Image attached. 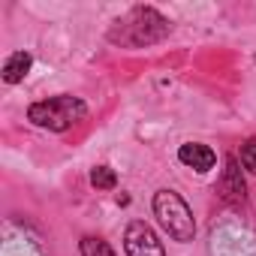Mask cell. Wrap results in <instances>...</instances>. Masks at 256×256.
<instances>
[{
	"instance_id": "ba28073f",
	"label": "cell",
	"mask_w": 256,
	"mask_h": 256,
	"mask_svg": "<svg viewBox=\"0 0 256 256\" xmlns=\"http://www.w3.org/2000/svg\"><path fill=\"white\" fill-rule=\"evenodd\" d=\"M78 253H82V256H118L114 247H112L106 238H100V235H84V238L78 241Z\"/></svg>"
},
{
	"instance_id": "277c9868",
	"label": "cell",
	"mask_w": 256,
	"mask_h": 256,
	"mask_svg": "<svg viewBox=\"0 0 256 256\" xmlns=\"http://www.w3.org/2000/svg\"><path fill=\"white\" fill-rule=\"evenodd\" d=\"M124 253L126 256H166L160 235L145 220H130L124 229Z\"/></svg>"
},
{
	"instance_id": "9c48e42d",
	"label": "cell",
	"mask_w": 256,
	"mask_h": 256,
	"mask_svg": "<svg viewBox=\"0 0 256 256\" xmlns=\"http://www.w3.org/2000/svg\"><path fill=\"white\" fill-rule=\"evenodd\" d=\"M90 184H94L96 190H114V187H118V175H114V169H108V166H94V169H90Z\"/></svg>"
},
{
	"instance_id": "6da1fadb",
	"label": "cell",
	"mask_w": 256,
	"mask_h": 256,
	"mask_svg": "<svg viewBox=\"0 0 256 256\" xmlns=\"http://www.w3.org/2000/svg\"><path fill=\"white\" fill-rule=\"evenodd\" d=\"M172 34V22L160 16L154 6H133L124 18L114 22L108 30V42L120 48H145L154 42H163Z\"/></svg>"
},
{
	"instance_id": "3957f363",
	"label": "cell",
	"mask_w": 256,
	"mask_h": 256,
	"mask_svg": "<svg viewBox=\"0 0 256 256\" xmlns=\"http://www.w3.org/2000/svg\"><path fill=\"white\" fill-rule=\"evenodd\" d=\"M151 208H154L157 223L163 226V232H166L172 241H178V244L193 241V235H196V220H193V211H190L187 199H184L178 190H169V187L157 190L154 199H151Z\"/></svg>"
},
{
	"instance_id": "52a82bcc",
	"label": "cell",
	"mask_w": 256,
	"mask_h": 256,
	"mask_svg": "<svg viewBox=\"0 0 256 256\" xmlns=\"http://www.w3.org/2000/svg\"><path fill=\"white\" fill-rule=\"evenodd\" d=\"M30 66H34V54L30 52H12L4 60V72H0V78H4L6 84H18V82H24Z\"/></svg>"
},
{
	"instance_id": "7a4b0ae2",
	"label": "cell",
	"mask_w": 256,
	"mask_h": 256,
	"mask_svg": "<svg viewBox=\"0 0 256 256\" xmlns=\"http://www.w3.org/2000/svg\"><path fill=\"white\" fill-rule=\"evenodd\" d=\"M84 118H88V102L82 96H72V94H58V96H48V100L28 106V120L34 126L52 130V133H66L70 126H76Z\"/></svg>"
},
{
	"instance_id": "30bf717a",
	"label": "cell",
	"mask_w": 256,
	"mask_h": 256,
	"mask_svg": "<svg viewBox=\"0 0 256 256\" xmlns=\"http://www.w3.org/2000/svg\"><path fill=\"white\" fill-rule=\"evenodd\" d=\"M238 160H241V166H244L250 175H256V139H244V142H241Z\"/></svg>"
},
{
	"instance_id": "5b68a950",
	"label": "cell",
	"mask_w": 256,
	"mask_h": 256,
	"mask_svg": "<svg viewBox=\"0 0 256 256\" xmlns=\"http://www.w3.org/2000/svg\"><path fill=\"white\" fill-rule=\"evenodd\" d=\"M217 193H220V199L229 202V205H244L247 187H244V178H241V169H238V157H226V169H223V175H220Z\"/></svg>"
},
{
	"instance_id": "8992f818",
	"label": "cell",
	"mask_w": 256,
	"mask_h": 256,
	"mask_svg": "<svg viewBox=\"0 0 256 256\" xmlns=\"http://www.w3.org/2000/svg\"><path fill=\"white\" fill-rule=\"evenodd\" d=\"M178 160H181L187 169L205 175V172H211V169L217 166V151H214L211 145H202V142H184V145L178 148Z\"/></svg>"
}]
</instances>
